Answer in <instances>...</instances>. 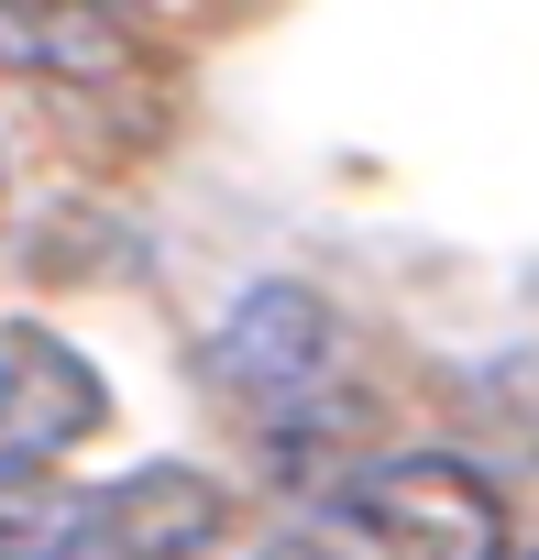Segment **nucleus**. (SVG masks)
I'll list each match as a JSON object with an SVG mask.
<instances>
[{
  "mask_svg": "<svg viewBox=\"0 0 539 560\" xmlns=\"http://www.w3.org/2000/svg\"><path fill=\"white\" fill-rule=\"evenodd\" d=\"M100 494L67 472H0V560H89Z\"/></svg>",
  "mask_w": 539,
  "mask_h": 560,
  "instance_id": "nucleus-6",
  "label": "nucleus"
},
{
  "mask_svg": "<svg viewBox=\"0 0 539 560\" xmlns=\"http://www.w3.org/2000/svg\"><path fill=\"white\" fill-rule=\"evenodd\" d=\"M342 560H506V494L462 451H397L320 494L309 516Z\"/></svg>",
  "mask_w": 539,
  "mask_h": 560,
  "instance_id": "nucleus-2",
  "label": "nucleus"
},
{
  "mask_svg": "<svg viewBox=\"0 0 539 560\" xmlns=\"http://www.w3.org/2000/svg\"><path fill=\"white\" fill-rule=\"evenodd\" d=\"M209 385L264 429V440H320L353 407V330L331 298L309 287H253L220 341H209Z\"/></svg>",
  "mask_w": 539,
  "mask_h": 560,
  "instance_id": "nucleus-1",
  "label": "nucleus"
},
{
  "mask_svg": "<svg viewBox=\"0 0 539 560\" xmlns=\"http://www.w3.org/2000/svg\"><path fill=\"white\" fill-rule=\"evenodd\" d=\"M264 560H342V549H331L320 527H298V538H276V549H264Z\"/></svg>",
  "mask_w": 539,
  "mask_h": 560,
  "instance_id": "nucleus-7",
  "label": "nucleus"
},
{
  "mask_svg": "<svg viewBox=\"0 0 539 560\" xmlns=\"http://www.w3.org/2000/svg\"><path fill=\"white\" fill-rule=\"evenodd\" d=\"M100 418H111V385L78 341H56L34 319H0V451L56 462V451L100 440Z\"/></svg>",
  "mask_w": 539,
  "mask_h": 560,
  "instance_id": "nucleus-3",
  "label": "nucleus"
},
{
  "mask_svg": "<svg viewBox=\"0 0 539 560\" xmlns=\"http://www.w3.org/2000/svg\"><path fill=\"white\" fill-rule=\"evenodd\" d=\"M133 67V34L111 0H0V78H56V89H89V78H122Z\"/></svg>",
  "mask_w": 539,
  "mask_h": 560,
  "instance_id": "nucleus-5",
  "label": "nucleus"
},
{
  "mask_svg": "<svg viewBox=\"0 0 539 560\" xmlns=\"http://www.w3.org/2000/svg\"><path fill=\"white\" fill-rule=\"evenodd\" d=\"M231 527V494L187 462H144L133 483L100 494V549L89 560H198Z\"/></svg>",
  "mask_w": 539,
  "mask_h": 560,
  "instance_id": "nucleus-4",
  "label": "nucleus"
}]
</instances>
